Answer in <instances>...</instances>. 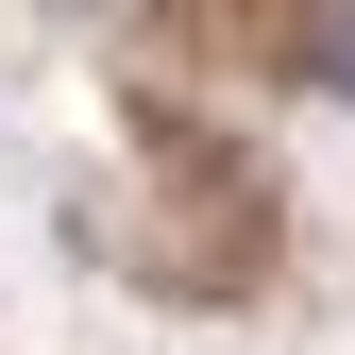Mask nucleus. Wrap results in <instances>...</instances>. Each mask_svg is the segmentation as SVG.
<instances>
[{
    "instance_id": "f03ea898",
    "label": "nucleus",
    "mask_w": 355,
    "mask_h": 355,
    "mask_svg": "<svg viewBox=\"0 0 355 355\" xmlns=\"http://www.w3.org/2000/svg\"><path fill=\"white\" fill-rule=\"evenodd\" d=\"M304 85H322V102H355V0H322V34H304Z\"/></svg>"
},
{
    "instance_id": "7ed1b4c3",
    "label": "nucleus",
    "mask_w": 355,
    "mask_h": 355,
    "mask_svg": "<svg viewBox=\"0 0 355 355\" xmlns=\"http://www.w3.org/2000/svg\"><path fill=\"white\" fill-rule=\"evenodd\" d=\"M68 17H102V0H68Z\"/></svg>"
},
{
    "instance_id": "f257e3e1",
    "label": "nucleus",
    "mask_w": 355,
    "mask_h": 355,
    "mask_svg": "<svg viewBox=\"0 0 355 355\" xmlns=\"http://www.w3.org/2000/svg\"><path fill=\"white\" fill-rule=\"evenodd\" d=\"M136 153H153V187H169V220L136 237V288H169V304H237L254 271H271V169L220 136V119H187V102H153Z\"/></svg>"
}]
</instances>
